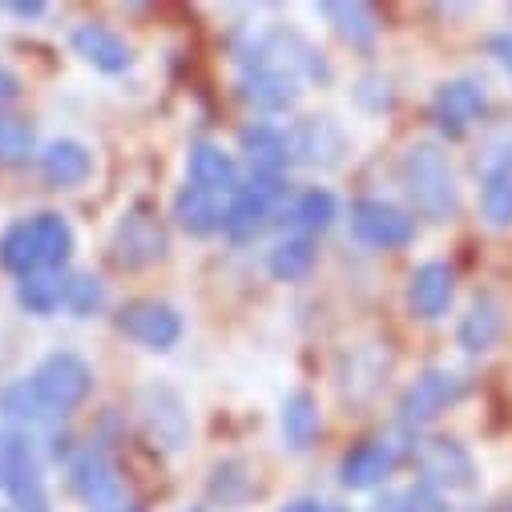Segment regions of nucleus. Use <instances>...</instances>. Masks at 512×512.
<instances>
[{"label": "nucleus", "mask_w": 512, "mask_h": 512, "mask_svg": "<svg viewBox=\"0 0 512 512\" xmlns=\"http://www.w3.org/2000/svg\"><path fill=\"white\" fill-rule=\"evenodd\" d=\"M408 504H412V512H448V504L440 500V492L428 488V484L412 488V492H408Z\"/></svg>", "instance_id": "obj_35"}, {"label": "nucleus", "mask_w": 512, "mask_h": 512, "mask_svg": "<svg viewBox=\"0 0 512 512\" xmlns=\"http://www.w3.org/2000/svg\"><path fill=\"white\" fill-rule=\"evenodd\" d=\"M41 174L49 178V186L69 190V186H81V182L93 174V158H89V150H85L81 142L61 138V142H53V146L41 154Z\"/></svg>", "instance_id": "obj_21"}, {"label": "nucleus", "mask_w": 512, "mask_h": 512, "mask_svg": "<svg viewBox=\"0 0 512 512\" xmlns=\"http://www.w3.org/2000/svg\"><path fill=\"white\" fill-rule=\"evenodd\" d=\"M190 182L210 194H238V166L222 146L198 142L190 150Z\"/></svg>", "instance_id": "obj_20"}, {"label": "nucleus", "mask_w": 512, "mask_h": 512, "mask_svg": "<svg viewBox=\"0 0 512 512\" xmlns=\"http://www.w3.org/2000/svg\"><path fill=\"white\" fill-rule=\"evenodd\" d=\"M279 424H283V436H287V444H291L295 452L311 448V440L319 436V404H315V396H311V392H291V396L283 400Z\"/></svg>", "instance_id": "obj_26"}, {"label": "nucleus", "mask_w": 512, "mask_h": 512, "mask_svg": "<svg viewBox=\"0 0 512 512\" xmlns=\"http://www.w3.org/2000/svg\"><path fill=\"white\" fill-rule=\"evenodd\" d=\"M174 218L190 230V234H214L226 226V206L218 194L198 190V186H182L174 198Z\"/></svg>", "instance_id": "obj_22"}, {"label": "nucleus", "mask_w": 512, "mask_h": 512, "mask_svg": "<svg viewBox=\"0 0 512 512\" xmlns=\"http://www.w3.org/2000/svg\"><path fill=\"white\" fill-rule=\"evenodd\" d=\"M101 303H105V287H101V279H93V275H77V279L65 283V307H69L73 315H93Z\"/></svg>", "instance_id": "obj_34"}, {"label": "nucleus", "mask_w": 512, "mask_h": 512, "mask_svg": "<svg viewBox=\"0 0 512 512\" xmlns=\"http://www.w3.org/2000/svg\"><path fill=\"white\" fill-rule=\"evenodd\" d=\"M488 101H484V89L476 81H444L436 89V101H432V113L440 121V130L460 138L468 125H476L484 117Z\"/></svg>", "instance_id": "obj_13"}, {"label": "nucleus", "mask_w": 512, "mask_h": 512, "mask_svg": "<svg viewBox=\"0 0 512 512\" xmlns=\"http://www.w3.org/2000/svg\"><path fill=\"white\" fill-rule=\"evenodd\" d=\"M400 182H404L412 206L428 222H452L456 218V210H460L456 178H452V166H448V158H444L440 146L416 142L404 154V162H400Z\"/></svg>", "instance_id": "obj_1"}, {"label": "nucleus", "mask_w": 512, "mask_h": 512, "mask_svg": "<svg viewBox=\"0 0 512 512\" xmlns=\"http://www.w3.org/2000/svg\"><path fill=\"white\" fill-rule=\"evenodd\" d=\"M351 230L359 242L379 246V250H400L416 238V222L404 210H396L392 202H375V198H363L351 206Z\"/></svg>", "instance_id": "obj_9"}, {"label": "nucleus", "mask_w": 512, "mask_h": 512, "mask_svg": "<svg viewBox=\"0 0 512 512\" xmlns=\"http://www.w3.org/2000/svg\"><path fill=\"white\" fill-rule=\"evenodd\" d=\"M69 45H73V53L81 57V61H89L93 69H105V73H121V69H130V45H125L113 29H105V25H77L73 29V37H69Z\"/></svg>", "instance_id": "obj_17"}, {"label": "nucleus", "mask_w": 512, "mask_h": 512, "mask_svg": "<svg viewBox=\"0 0 512 512\" xmlns=\"http://www.w3.org/2000/svg\"><path fill=\"white\" fill-rule=\"evenodd\" d=\"M0 488H5L17 512H53L33 440L13 428L0 432Z\"/></svg>", "instance_id": "obj_2"}, {"label": "nucleus", "mask_w": 512, "mask_h": 512, "mask_svg": "<svg viewBox=\"0 0 512 512\" xmlns=\"http://www.w3.org/2000/svg\"><path fill=\"white\" fill-rule=\"evenodd\" d=\"M125 512H138V508H125Z\"/></svg>", "instance_id": "obj_41"}, {"label": "nucleus", "mask_w": 512, "mask_h": 512, "mask_svg": "<svg viewBox=\"0 0 512 512\" xmlns=\"http://www.w3.org/2000/svg\"><path fill=\"white\" fill-rule=\"evenodd\" d=\"M138 412H142L150 440L162 444L166 452H178L190 440V412H186L182 396L174 388H166V383H146L138 392Z\"/></svg>", "instance_id": "obj_6"}, {"label": "nucleus", "mask_w": 512, "mask_h": 512, "mask_svg": "<svg viewBox=\"0 0 512 512\" xmlns=\"http://www.w3.org/2000/svg\"><path fill=\"white\" fill-rule=\"evenodd\" d=\"M392 468H396V452H392V444L367 440V444H359V448H351V452L343 456V464H339V480H343L347 488L359 492V488H375Z\"/></svg>", "instance_id": "obj_19"}, {"label": "nucleus", "mask_w": 512, "mask_h": 512, "mask_svg": "<svg viewBox=\"0 0 512 512\" xmlns=\"http://www.w3.org/2000/svg\"><path fill=\"white\" fill-rule=\"evenodd\" d=\"M283 512H327L323 504H315V500H295V504H287Z\"/></svg>", "instance_id": "obj_40"}, {"label": "nucleus", "mask_w": 512, "mask_h": 512, "mask_svg": "<svg viewBox=\"0 0 512 512\" xmlns=\"http://www.w3.org/2000/svg\"><path fill=\"white\" fill-rule=\"evenodd\" d=\"M0 267L13 271V275H21V279L45 271V267H41V246H37V226H33V218H25V222H17V226L5 230V238H0Z\"/></svg>", "instance_id": "obj_24"}, {"label": "nucleus", "mask_w": 512, "mask_h": 512, "mask_svg": "<svg viewBox=\"0 0 512 512\" xmlns=\"http://www.w3.org/2000/svg\"><path fill=\"white\" fill-rule=\"evenodd\" d=\"M371 512H412L408 492H388L383 500H375V504H371Z\"/></svg>", "instance_id": "obj_37"}, {"label": "nucleus", "mask_w": 512, "mask_h": 512, "mask_svg": "<svg viewBox=\"0 0 512 512\" xmlns=\"http://www.w3.org/2000/svg\"><path fill=\"white\" fill-rule=\"evenodd\" d=\"M392 371V355L388 347H379V343H363V347H351L343 355V367H339V388L351 404H363L379 392V383L383 375Z\"/></svg>", "instance_id": "obj_12"}, {"label": "nucleus", "mask_w": 512, "mask_h": 512, "mask_svg": "<svg viewBox=\"0 0 512 512\" xmlns=\"http://www.w3.org/2000/svg\"><path fill=\"white\" fill-rule=\"evenodd\" d=\"M21 307H29L33 315H49L65 303V283L57 279V271H37L29 279H21V291H17Z\"/></svg>", "instance_id": "obj_31"}, {"label": "nucleus", "mask_w": 512, "mask_h": 512, "mask_svg": "<svg viewBox=\"0 0 512 512\" xmlns=\"http://www.w3.org/2000/svg\"><path fill=\"white\" fill-rule=\"evenodd\" d=\"M9 9H13L17 17H37L45 5H41V0H29V5H25V0H17V5H9Z\"/></svg>", "instance_id": "obj_39"}, {"label": "nucleus", "mask_w": 512, "mask_h": 512, "mask_svg": "<svg viewBox=\"0 0 512 512\" xmlns=\"http://www.w3.org/2000/svg\"><path fill=\"white\" fill-rule=\"evenodd\" d=\"M464 396V379L452 371H424L400 400V424L404 428H424L440 412H448Z\"/></svg>", "instance_id": "obj_8"}, {"label": "nucleus", "mask_w": 512, "mask_h": 512, "mask_svg": "<svg viewBox=\"0 0 512 512\" xmlns=\"http://www.w3.org/2000/svg\"><path fill=\"white\" fill-rule=\"evenodd\" d=\"M500 327H504L500 303L484 295V299H476V303L468 307V315L460 319V331H456V339H460V347H464V351L480 355V351H488V347L500 339Z\"/></svg>", "instance_id": "obj_25"}, {"label": "nucleus", "mask_w": 512, "mask_h": 512, "mask_svg": "<svg viewBox=\"0 0 512 512\" xmlns=\"http://www.w3.org/2000/svg\"><path fill=\"white\" fill-rule=\"evenodd\" d=\"M33 388L37 396L57 412L65 416L69 408H77L89 392H93V371L81 355L73 351H53L49 359H41V367L33 371Z\"/></svg>", "instance_id": "obj_3"}, {"label": "nucleus", "mask_w": 512, "mask_h": 512, "mask_svg": "<svg viewBox=\"0 0 512 512\" xmlns=\"http://www.w3.org/2000/svg\"><path fill=\"white\" fill-rule=\"evenodd\" d=\"M242 97L254 101L259 109H271V113L291 109L295 97H299V77H291L287 69L267 65V61L254 57V61L246 65V77H242Z\"/></svg>", "instance_id": "obj_15"}, {"label": "nucleus", "mask_w": 512, "mask_h": 512, "mask_svg": "<svg viewBox=\"0 0 512 512\" xmlns=\"http://www.w3.org/2000/svg\"><path fill=\"white\" fill-rule=\"evenodd\" d=\"M73 492L93 512H125V484L101 448H81L69 464Z\"/></svg>", "instance_id": "obj_4"}, {"label": "nucleus", "mask_w": 512, "mask_h": 512, "mask_svg": "<svg viewBox=\"0 0 512 512\" xmlns=\"http://www.w3.org/2000/svg\"><path fill=\"white\" fill-rule=\"evenodd\" d=\"M166 250H170V234L146 206L130 210L113 230V263L117 267H150Z\"/></svg>", "instance_id": "obj_5"}, {"label": "nucleus", "mask_w": 512, "mask_h": 512, "mask_svg": "<svg viewBox=\"0 0 512 512\" xmlns=\"http://www.w3.org/2000/svg\"><path fill=\"white\" fill-rule=\"evenodd\" d=\"M456 295V275L448 263H424L408 279V303L420 319H440Z\"/></svg>", "instance_id": "obj_16"}, {"label": "nucleus", "mask_w": 512, "mask_h": 512, "mask_svg": "<svg viewBox=\"0 0 512 512\" xmlns=\"http://www.w3.org/2000/svg\"><path fill=\"white\" fill-rule=\"evenodd\" d=\"M17 93H21V81H17V73L0 69V101H13Z\"/></svg>", "instance_id": "obj_38"}, {"label": "nucleus", "mask_w": 512, "mask_h": 512, "mask_svg": "<svg viewBox=\"0 0 512 512\" xmlns=\"http://www.w3.org/2000/svg\"><path fill=\"white\" fill-rule=\"evenodd\" d=\"M242 154L254 166V178H279L283 166L291 162V142L267 121H254L242 130Z\"/></svg>", "instance_id": "obj_18"}, {"label": "nucleus", "mask_w": 512, "mask_h": 512, "mask_svg": "<svg viewBox=\"0 0 512 512\" xmlns=\"http://www.w3.org/2000/svg\"><path fill=\"white\" fill-rule=\"evenodd\" d=\"M33 226H37V246H41V267L45 271L65 267L73 254V226L61 214H37Z\"/></svg>", "instance_id": "obj_27"}, {"label": "nucleus", "mask_w": 512, "mask_h": 512, "mask_svg": "<svg viewBox=\"0 0 512 512\" xmlns=\"http://www.w3.org/2000/svg\"><path fill=\"white\" fill-rule=\"evenodd\" d=\"M33 125L25 117H0V166H21L33 154Z\"/></svg>", "instance_id": "obj_32"}, {"label": "nucleus", "mask_w": 512, "mask_h": 512, "mask_svg": "<svg viewBox=\"0 0 512 512\" xmlns=\"http://www.w3.org/2000/svg\"><path fill=\"white\" fill-rule=\"evenodd\" d=\"M331 218H335V198L327 190H307L295 202V222L307 226V230H327Z\"/></svg>", "instance_id": "obj_33"}, {"label": "nucleus", "mask_w": 512, "mask_h": 512, "mask_svg": "<svg viewBox=\"0 0 512 512\" xmlns=\"http://www.w3.org/2000/svg\"><path fill=\"white\" fill-rule=\"evenodd\" d=\"M279 178H254L250 186H238V194L230 198V206H226V234L230 238H254L263 226H267V214H271V198L279 194V186H275Z\"/></svg>", "instance_id": "obj_14"}, {"label": "nucleus", "mask_w": 512, "mask_h": 512, "mask_svg": "<svg viewBox=\"0 0 512 512\" xmlns=\"http://www.w3.org/2000/svg\"><path fill=\"white\" fill-rule=\"evenodd\" d=\"M319 13L335 25V33H339L343 41H351V45H359V49H367V45L375 41V33H379L375 9L359 5V0H327V5H319Z\"/></svg>", "instance_id": "obj_23"}, {"label": "nucleus", "mask_w": 512, "mask_h": 512, "mask_svg": "<svg viewBox=\"0 0 512 512\" xmlns=\"http://www.w3.org/2000/svg\"><path fill=\"white\" fill-rule=\"evenodd\" d=\"M291 154L311 166V170H335L347 154V134H343V125L327 113L319 117H303L295 125V134H291Z\"/></svg>", "instance_id": "obj_11"}, {"label": "nucleus", "mask_w": 512, "mask_h": 512, "mask_svg": "<svg viewBox=\"0 0 512 512\" xmlns=\"http://www.w3.org/2000/svg\"><path fill=\"white\" fill-rule=\"evenodd\" d=\"M416 468L424 472L428 488H448V492H468L476 484V464L464 444L448 436H432L416 444Z\"/></svg>", "instance_id": "obj_7"}, {"label": "nucleus", "mask_w": 512, "mask_h": 512, "mask_svg": "<svg viewBox=\"0 0 512 512\" xmlns=\"http://www.w3.org/2000/svg\"><path fill=\"white\" fill-rule=\"evenodd\" d=\"M0 412L13 416V420H25V424H53L57 420V412L37 396L33 379H21L13 388L0 392Z\"/></svg>", "instance_id": "obj_29"}, {"label": "nucleus", "mask_w": 512, "mask_h": 512, "mask_svg": "<svg viewBox=\"0 0 512 512\" xmlns=\"http://www.w3.org/2000/svg\"><path fill=\"white\" fill-rule=\"evenodd\" d=\"M480 210L492 226H512V162H500L484 174Z\"/></svg>", "instance_id": "obj_28"}, {"label": "nucleus", "mask_w": 512, "mask_h": 512, "mask_svg": "<svg viewBox=\"0 0 512 512\" xmlns=\"http://www.w3.org/2000/svg\"><path fill=\"white\" fill-rule=\"evenodd\" d=\"M488 49H492V57L504 65V73L512 77V33H500V37H492V45H488Z\"/></svg>", "instance_id": "obj_36"}, {"label": "nucleus", "mask_w": 512, "mask_h": 512, "mask_svg": "<svg viewBox=\"0 0 512 512\" xmlns=\"http://www.w3.org/2000/svg\"><path fill=\"white\" fill-rule=\"evenodd\" d=\"M117 327L130 335L134 343L150 347V351H170L182 339V315L170 303L158 299H138L117 315Z\"/></svg>", "instance_id": "obj_10"}, {"label": "nucleus", "mask_w": 512, "mask_h": 512, "mask_svg": "<svg viewBox=\"0 0 512 512\" xmlns=\"http://www.w3.org/2000/svg\"><path fill=\"white\" fill-rule=\"evenodd\" d=\"M315 267V242L307 234H295V238H283L275 250H271V275L275 279H303L307 271Z\"/></svg>", "instance_id": "obj_30"}]
</instances>
